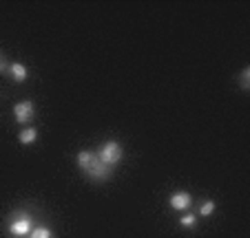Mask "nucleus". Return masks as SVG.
I'll use <instances>...</instances> for the list:
<instances>
[{
    "label": "nucleus",
    "instance_id": "f03ea898",
    "mask_svg": "<svg viewBox=\"0 0 250 238\" xmlns=\"http://www.w3.org/2000/svg\"><path fill=\"white\" fill-rule=\"evenodd\" d=\"M31 225H33V216L29 212H16L9 216V234L14 236H27L31 234Z\"/></svg>",
    "mask_w": 250,
    "mask_h": 238
},
{
    "label": "nucleus",
    "instance_id": "1a4fd4ad",
    "mask_svg": "<svg viewBox=\"0 0 250 238\" xmlns=\"http://www.w3.org/2000/svg\"><path fill=\"white\" fill-rule=\"evenodd\" d=\"M212 212H215V201H204L202 207H199V214L202 216H208V214H212Z\"/></svg>",
    "mask_w": 250,
    "mask_h": 238
},
{
    "label": "nucleus",
    "instance_id": "20e7f679",
    "mask_svg": "<svg viewBox=\"0 0 250 238\" xmlns=\"http://www.w3.org/2000/svg\"><path fill=\"white\" fill-rule=\"evenodd\" d=\"M33 115H36V106H33L31 102H20V104H16V108H14V117H16V122H18V124H27V122H31Z\"/></svg>",
    "mask_w": 250,
    "mask_h": 238
},
{
    "label": "nucleus",
    "instance_id": "0eeeda50",
    "mask_svg": "<svg viewBox=\"0 0 250 238\" xmlns=\"http://www.w3.org/2000/svg\"><path fill=\"white\" fill-rule=\"evenodd\" d=\"M38 139V130L36 128H27V130L20 132V144H33Z\"/></svg>",
    "mask_w": 250,
    "mask_h": 238
},
{
    "label": "nucleus",
    "instance_id": "7ed1b4c3",
    "mask_svg": "<svg viewBox=\"0 0 250 238\" xmlns=\"http://www.w3.org/2000/svg\"><path fill=\"white\" fill-rule=\"evenodd\" d=\"M82 172L86 174V177L91 179V181H98V183H104V181H109L111 174H113V168L106 164H102L98 159V154H93V159H91V164L86 165Z\"/></svg>",
    "mask_w": 250,
    "mask_h": 238
},
{
    "label": "nucleus",
    "instance_id": "6e6552de",
    "mask_svg": "<svg viewBox=\"0 0 250 238\" xmlns=\"http://www.w3.org/2000/svg\"><path fill=\"white\" fill-rule=\"evenodd\" d=\"M31 238H53V236H51V229L38 227V229H31Z\"/></svg>",
    "mask_w": 250,
    "mask_h": 238
},
{
    "label": "nucleus",
    "instance_id": "423d86ee",
    "mask_svg": "<svg viewBox=\"0 0 250 238\" xmlns=\"http://www.w3.org/2000/svg\"><path fill=\"white\" fill-rule=\"evenodd\" d=\"M9 73L16 82H24L27 79V66L20 64V62H14V64H9Z\"/></svg>",
    "mask_w": 250,
    "mask_h": 238
},
{
    "label": "nucleus",
    "instance_id": "39448f33",
    "mask_svg": "<svg viewBox=\"0 0 250 238\" xmlns=\"http://www.w3.org/2000/svg\"><path fill=\"white\" fill-rule=\"evenodd\" d=\"M170 207L173 210H188L190 203H193V199H190L188 192H175L173 196H170Z\"/></svg>",
    "mask_w": 250,
    "mask_h": 238
},
{
    "label": "nucleus",
    "instance_id": "9d476101",
    "mask_svg": "<svg viewBox=\"0 0 250 238\" xmlns=\"http://www.w3.org/2000/svg\"><path fill=\"white\" fill-rule=\"evenodd\" d=\"M180 225L182 227H195V225H197V219H195V214H186L180 219Z\"/></svg>",
    "mask_w": 250,
    "mask_h": 238
},
{
    "label": "nucleus",
    "instance_id": "f8f14e48",
    "mask_svg": "<svg viewBox=\"0 0 250 238\" xmlns=\"http://www.w3.org/2000/svg\"><path fill=\"white\" fill-rule=\"evenodd\" d=\"M5 69V62H2V57H0V71Z\"/></svg>",
    "mask_w": 250,
    "mask_h": 238
},
{
    "label": "nucleus",
    "instance_id": "9b49d317",
    "mask_svg": "<svg viewBox=\"0 0 250 238\" xmlns=\"http://www.w3.org/2000/svg\"><path fill=\"white\" fill-rule=\"evenodd\" d=\"M241 82H239V84H241V89H244V91H248L250 89V82H248V79H250V69H244V73H241Z\"/></svg>",
    "mask_w": 250,
    "mask_h": 238
},
{
    "label": "nucleus",
    "instance_id": "f257e3e1",
    "mask_svg": "<svg viewBox=\"0 0 250 238\" xmlns=\"http://www.w3.org/2000/svg\"><path fill=\"white\" fill-rule=\"evenodd\" d=\"M98 159L102 161V164H106V165H111L113 168L115 164H120L122 161V154H124V150H122V146L118 144V141H104L102 146L98 148Z\"/></svg>",
    "mask_w": 250,
    "mask_h": 238
}]
</instances>
